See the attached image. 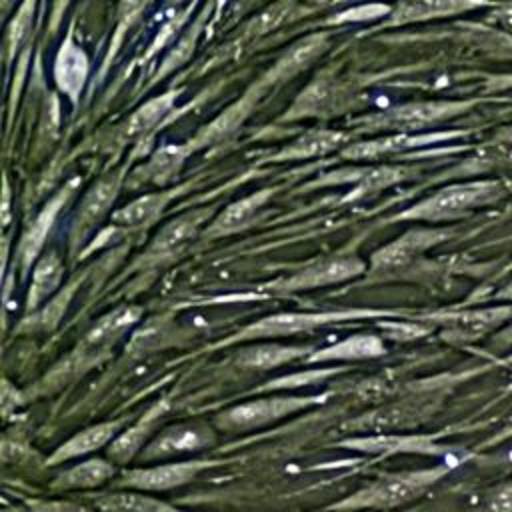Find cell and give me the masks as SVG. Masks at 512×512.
I'll list each match as a JSON object with an SVG mask.
<instances>
[{
  "instance_id": "6da1fadb",
  "label": "cell",
  "mask_w": 512,
  "mask_h": 512,
  "mask_svg": "<svg viewBox=\"0 0 512 512\" xmlns=\"http://www.w3.org/2000/svg\"><path fill=\"white\" fill-rule=\"evenodd\" d=\"M450 472L448 464H438L418 470H400L386 472L368 482L366 486L334 500L324 506L328 512H392L412 508L410 504L428 494L446 474Z\"/></svg>"
},
{
  "instance_id": "7a4b0ae2",
  "label": "cell",
  "mask_w": 512,
  "mask_h": 512,
  "mask_svg": "<svg viewBox=\"0 0 512 512\" xmlns=\"http://www.w3.org/2000/svg\"><path fill=\"white\" fill-rule=\"evenodd\" d=\"M224 464V460L214 458H190L176 462H158L136 468L122 470L112 482L114 490H136V492H168L172 488L186 486L196 480L202 472Z\"/></svg>"
},
{
  "instance_id": "3957f363",
  "label": "cell",
  "mask_w": 512,
  "mask_h": 512,
  "mask_svg": "<svg viewBox=\"0 0 512 512\" xmlns=\"http://www.w3.org/2000/svg\"><path fill=\"white\" fill-rule=\"evenodd\" d=\"M502 194V184L494 180H476L466 184L448 186L430 198L416 204L412 210L404 212L402 218H416V220H450L458 218L478 206L494 202Z\"/></svg>"
},
{
  "instance_id": "277c9868",
  "label": "cell",
  "mask_w": 512,
  "mask_h": 512,
  "mask_svg": "<svg viewBox=\"0 0 512 512\" xmlns=\"http://www.w3.org/2000/svg\"><path fill=\"white\" fill-rule=\"evenodd\" d=\"M216 440V434L206 424L198 422H184L174 424L158 432L148 446L142 450L140 460L146 464H158L166 458L186 454V452H198L202 448L212 446Z\"/></svg>"
},
{
  "instance_id": "5b68a950",
  "label": "cell",
  "mask_w": 512,
  "mask_h": 512,
  "mask_svg": "<svg viewBox=\"0 0 512 512\" xmlns=\"http://www.w3.org/2000/svg\"><path fill=\"white\" fill-rule=\"evenodd\" d=\"M312 404L310 398H264V400H252L244 402L240 406H234L226 410L222 416H218V426L228 432H244L252 428L266 426L270 422H276L304 406Z\"/></svg>"
},
{
  "instance_id": "8992f818",
  "label": "cell",
  "mask_w": 512,
  "mask_h": 512,
  "mask_svg": "<svg viewBox=\"0 0 512 512\" xmlns=\"http://www.w3.org/2000/svg\"><path fill=\"white\" fill-rule=\"evenodd\" d=\"M468 106H470L468 102H418V104L392 108L382 116H376L372 122L376 126H386V128L416 130V128L434 124L438 120H444L452 114H458Z\"/></svg>"
},
{
  "instance_id": "52a82bcc",
  "label": "cell",
  "mask_w": 512,
  "mask_h": 512,
  "mask_svg": "<svg viewBox=\"0 0 512 512\" xmlns=\"http://www.w3.org/2000/svg\"><path fill=\"white\" fill-rule=\"evenodd\" d=\"M120 474L118 466L108 458H88L82 460L62 472H58L50 490L54 492H70V490H96L106 484H112Z\"/></svg>"
},
{
  "instance_id": "ba28073f",
  "label": "cell",
  "mask_w": 512,
  "mask_h": 512,
  "mask_svg": "<svg viewBox=\"0 0 512 512\" xmlns=\"http://www.w3.org/2000/svg\"><path fill=\"white\" fill-rule=\"evenodd\" d=\"M164 412H166L164 402L154 404L140 420H136L132 426H128L114 438V442L106 450V458L112 460L116 466H124L132 462L136 456H140L142 450L148 446L150 436Z\"/></svg>"
},
{
  "instance_id": "9c48e42d",
  "label": "cell",
  "mask_w": 512,
  "mask_h": 512,
  "mask_svg": "<svg viewBox=\"0 0 512 512\" xmlns=\"http://www.w3.org/2000/svg\"><path fill=\"white\" fill-rule=\"evenodd\" d=\"M122 432V420H112V422H100L94 426H88L74 436H70L64 444H60L48 458V466H58L74 458H82L86 454H92L104 446H110L114 438Z\"/></svg>"
},
{
  "instance_id": "30bf717a",
  "label": "cell",
  "mask_w": 512,
  "mask_h": 512,
  "mask_svg": "<svg viewBox=\"0 0 512 512\" xmlns=\"http://www.w3.org/2000/svg\"><path fill=\"white\" fill-rule=\"evenodd\" d=\"M98 512H190L154 494L136 490H104L86 496Z\"/></svg>"
},
{
  "instance_id": "8fae6325",
  "label": "cell",
  "mask_w": 512,
  "mask_h": 512,
  "mask_svg": "<svg viewBox=\"0 0 512 512\" xmlns=\"http://www.w3.org/2000/svg\"><path fill=\"white\" fill-rule=\"evenodd\" d=\"M340 446L370 454H394V452H436L438 448L424 436H404V434H368L346 438Z\"/></svg>"
},
{
  "instance_id": "7c38bea8",
  "label": "cell",
  "mask_w": 512,
  "mask_h": 512,
  "mask_svg": "<svg viewBox=\"0 0 512 512\" xmlns=\"http://www.w3.org/2000/svg\"><path fill=\"white\" fill-rule=\"evenodd\" d=\"M362 270V264L356 258H330L324 262H318L302 272H298L294 278L286 282L288 288H312L322 284L340 282L344 278H350Z\"/></svg>"
},
{
  "instance_id": "4fadbf2b",
  "label": "cell",
  "mask_w": 512,
  "mask_h": 512,
  "mask_svg": "<svg viewBox=\"0 0 512 512\" xmlns=\"http://www.w3.org/2000/svg\"><path fill=\"white\" fill-rule=\"evenodd\" d=\"M446 236L444 230H412L398 238L396 242L388 244L380 252H376L374 262L378 266H394V264H404L430 244L442 240Z\"/></svg>"
},
{
  "instance_id": "5bb4252c",
  "label": "cell",
  "mask_w": 512,
  "mask_h": 512,
  "mask_svg": "<svg viewBox=\"0 0 512 512\" xmlns=\"http://www.w3.org/2000/svg\"><path fill=\"white\" fill-rule=\"evenodd\" d=\"M86 74H88V60H86L84 52L68 40L60 48L58 58H56V66H54V76H56L58 86L70 98H76L84 80H86Z\"/></svg>"
},
{
  "instance_id": "9a60e30c",
  "label": "cell",
  "mask_w": 512,
  "mask_h": 512,
  "mask_svg": "<svg viewBox=\"0 0 512 512\" xmlns=\"http://www.w3.org/2000/svg\"><path fill=\"white\" fill-rule=\"evenodd\" d=\"M118 184L120 178L118 176H106L104 180H100L82 200L78 216H76V224H74V234L82 236L112 204V200L116 198L118 192Z\"/></svg>"
},
{
  "instance_id": "2e32d148",
  "label": "cell",
  "mask_w": 512,
  "mask_h": 512,
  "mask_svg": "<svg viewBox=\"0 0 512 512\" xmlns=\"http://www.w3.org/2000/svg\"><path fill=\"white\" fill-rule=\"evenodd\" d=\"M508 306L488 308V310H472L462 312L450 318V334L460 340H476L482 334L490 332L494 326H498L506 316H510Z\"/></svg>"
},
{
  "instance_id": "e0dca14e",
  "label": "cell",
  "mask_w": 512,
  "mask_h": 512,
  "mask_svg": "<svg viewBox=\"0 0 512 512\" xmlns=\"http://www.w3.org/2000/svg\"><path fill=\"white\" fill-rule=\"evenodd\" d=\"M72 186H74V182L68 184L64 190H60V192L44 206V210L38 214V218L34 220V224L26 230V234H24V238H22V246H20V256H22L24 266H28V264L32 262V258L36 256V252L40 250V246H42V242H44V238H46V232L50 230L52 220H54L58 208L62 206V202L68 198Z\"/></svg>"
},
{
  "instance_id": "ac0fdd59",
  "label": "cell",
  "mask_w": 512,
  "mask_h": 512,
  "mask_svg": "<svg viewBox=\"0 0 512 512\" xmlns=\"http://www.w3.org/2000/svg\"><path fill=\"white\" fill-rule=\"evenodd\" d=\"M328 318H334L330 314H278L260 320L258 324L250 326L244 334L246 336H282V334H294L300 330H308L312 326L324 324Z\"/></svg>"
},
{
  "instance_id": "d6986e66",
  "label": "cell",
  "mask_w": 512,
  "mask_h": 512,
  "mask_svg": "<svg viewBox=\"0 0 512 512\" xmlns=\"http://www.w3.org/2000/svg\"><path fill=\"white\" fill-rule=\"evenodd\" d=\"M140 310L138 308H120L114 314L106 316L104 320H100L90 334L86 336V346L90 348V352L102 350L106 346H110L112 342H116L120 338V334L132 326L138 318Z\"/></svg>"
},
{
  "instance_id": "ffe728a7",
  "label": "cell",
  "mask_w": 512,
  "mask_h": 512,
  "mask_svg": "<svg viewBox=\"0 0 512 512\" xmlns=\"http://www.w3.org/2000/svg\"><path fill=\"white\" fill-rule=\"evenodd\" d=\"M168 198H170L168 194H146V196L130 202L126 208L118 210L112 218L116 224H124L130 228L144 226L160 214V210L166 206Z\"/></svg>"
},
{
  "instance_id": "44dd1931",
  "label": "cell",
  "mask_w": 512,
  "mask_h": 512,
  "mask_svg": "<svg viewBox=\"0 0 512 512\" xmlns=\"http://www.w3.org/2000/svg\"><path fill=\"white\" fill-rule=\"evenodd\" d=\"M340 140H342L340 132L314 130V132L304 134L296 142H292L290 148H286L278 154V158H308V156L324 154V152L332 150Z\"/></svg>"
},
{
  "instance_id": "7402d4cb",
  "label": "cell",
  "mask_w": 512,
  "mask_h": 512,
  "mask_svg": "<svg viewBox=\"0 0 512 512\" xmlns=\"http://www.w3.org/2000/svg\"><path fill=\"white\" fill-rule=\"evenodd\" d=\"M62 278V262L56 254H48L38 262L32 274V288L28 296V304L36 306L42 298H46Z\"/></svg>"
},
{
  "instance_id": "603a6c76",
  "label": "cell",
  "mask_w": 512,
  "mask_h": 512,
  "mask_svg": "<svg viewBox=\"0 0 512 512\" xmlns=\"http://www.w3.org/2000/svg\"><path fill=\"white\" fill-rule=\"evenodd\" d=\"M382 342L376 336H350L342 340L340 344L324 350L322 354L312 356L314 360H330V358H368L382 354Z\"/></svg>"
},
{
  "instance_id": "cb8c5ba5",
  "label": "cell",
  "mask_w": 512,
  "mask_h": 512,
  "mask_svg": "<svg viewBox=\"0 0 512 512\" xmlns=\"http://www.w3.org/2000/svg\"><path fill=\"white\" fill-rule=\"evenodd\" d=\"M444 138L442 134L436 136H424V138H410V136H392V138H384V140H376V142H362L356 146H350L344 150V156L348 158H378L382 154L394 152V150H402L406 146H414V144H422V142H432Z\"/></svg>"
},
{
  "instance_id": "d4e9b609",
  "label": "cell",
  "mask_w": 512,
  "mask_h": 512,
  "mask_svg": "<svg viewBox=\"0 0 512 512\" xmlns=\"http://www.w3.org/2000/svg\"><path fill=\"white\" fill-rule=\"evenodd\" d=\"M268 198V190H262V192H256L248 198H242L234 204H230L222 214L220 218L214 222V232H230L238 226H242L244 222L250 220V216L256 212V208Z\"/></svg>"
},
{
  "instance_id": "484cf974",
  "label": "cell",
  "mask_w": 512,
  "mask_h": 512,
  "mask_svg": "<svg viewBox=\"0 0 512 512\" xmlns=\"http://www.w3.org/2000/svg\"><path fill=\"white\" fill-rule=\"evenodd\" d=\"M172 100H174V94H164V96L148 100L144 106H140L132 114V118L126 126V134L138 136V134H144L146 130H150L168 112V108L172 106Z\"/></svg>"
},
{
  "instance_id": "4316f807",
  "label": "cell",
  "mask_w": 512,
  "mask_h": 512,
  "mask_svg": "<svg viewBox=\"0 0 512 512\" xmlns=\"http://www.w3.org/2000/svg\"><path fill=\"white\" fill-rule=\"evenodd\" d=\"M476 4H458V2H412L402 4L394 14V22H408V20H422L432 16H448L466 8H474Z\"/></svg>"
},
{
  "instance_id": "83f0119b",
  "label": "cell",
  "mask_w": 512,
  "mask_h": 512,
  "mask_svg": "<svg viewBox=\"0 0 512 512\" xmlns=\"http://www.w3.org/2000/svg\"><path fill=\"white\" fill-rule=\"evenodd\" d=\"M202 220V214H186L180 216L178 220L170 222L158 236H156V250L160 252H168L178 248L180 244H184L190 236H194L198 224Z\"/></svg>"
},
{
  "instance_id": "f1b7e54d",
  "label": "cell",
  "mask_w": 512,
  "mask_h": 512,
  "mask_svg": "<svg viewBox=\"0 0 512 512\" xmlns=\"http://www.w3.org/2000/svg\"><path fill=\"white\" fill-rule=\"evenodd\" d=\"M300 354L298 348H288V346H258L254 350H246L240 356V364L248 368H272L282 362H288Z\"/></svg>"
},
{
  "instance_id": "f546056e",
  "label": "cell",
  "mask_w": 512,
  "mask_h": 512,
  "mask_svg": "<svg viewBox=\"0 0 512 512\" xmlns=\"http://www.w3.org/2000/svg\"><path fill=\"white\" fill-rule=\"evenodd\" d=\"M322 48H324V38H320V36H312V38H308V40L296 44V46L278 62L274 74H278V76H286V74H288V76H290L292 72H296V70H300L302 66H306L316 54H320Z\"/></svg>"
},
{
  "instance_id": "4dcf8cb0",
  "label": "cell",
  "mask_w": 512,
  "mask_h": 512,
  "mask_svg": "<svg viewBox=\"0 0 512 512\" xmlns=\"http://www.w3.org/2000/svg\"><path fill=\"white\" fill-rule=\"evenodd\" d=\"M186 156V148L180 146H166L162 150H158L150 164H148V174L152 176V180L156 182H164L168 178H172V174L180 168L182 160Z\"/></svg>"
},
{
  "instance_id": "1f68e13d",
  "label": "cell",
  "mask_w": 512,
  "mask_h": 512,
  "mask_svg": "<svg viewBox=\"0 0 512 512\" xmlns=\"http://www.w3.org/2000/svg\"><path fill=\"white\" fill-rule=\"evenodd\" d=\"M22 504L28 512H98L92 504L76 502L68 498H44V496H26Z\"/></svg>"
},
{
  "instance_id": "d6a6232c",
  "label": "cell",
  "mask_w": 512,
  "mask_h": 512,
  "mask_svg": "<svg viewBox=\"0 0 512 512\" xmlns=\"http://www.w3.org/2000/svg\"><path fill=\"white\" fill-rule=\"evenodd\" d=\"M406 170L404 168H394V166H380V168H370L364 170L362 176H358V190L356 194H368V192H376L380 188L390 186L392 182L404 178Z\"/></svg>"
},
{
  "instance_id": "836d02e7",
  "label": "cell",
  "mask_w": 512,
  "mask_h": 512,
  "mask_svg": "<svg viewBox=\"0 0 512 512\" xmlns=\"http://www.w3.org/2000/svg\"><path fill=\"white\" fill-rule=\"evenodd\" d=\"M334 100V94H332V90L328 88V86H324V84H314V86H310L304 94H302V98L296 102V106H294V114H316V112H320V110H324V108H328V104Z\"/></svg>"
},
{
  "instance_id": "e575fe53",
  "label": "cell",
  "mask_w": 512,
  "mask_h": 512,
  "mask_svg": "<svg viewBox=\"0 0 512 512\" xmlns=\"http://www.w3.org/2000/svg\"><path fill=\"white\" fill-rule=\"evenodd\" d=\"M468 512H512V480L490 490L472 510Z\"/></svg>"
},
{
  "instance_id": "d590c367",
  "label": "cell",
  "mask_w": 512,
  "mask_h": 512,
  "mask_svg": "<svg viewBox=\"0 0 512 512\" xmlns=\"http://www.w3.org/2000/svg\"><path fill=\"white\" fill-rule=\"evenodd\" d=\"M290 4H276L272 8H268L266 12H262L254 22H252V30L254 34H264L270 28H276L286 16H288Z\"/></svg>"
},
{
  "instance_id": "8d00e7d4",
  "label": "cell",
  "mask_w": 512,
  "mask_h": 512,
  "mask_svg": "<svg viewBox=\"0 0 512 512\" xmlns=\"http://www.w3.org/2000/svg\"><path fill=\"white\" fill-rule=\"evenodd\" d=\"M486 160L496 164H512V130L496 138L486 150Z\"/></svg>"
},
{
  "instance_id": "74e56055",
  "label": "cell",
  "mask_w": 512,
  "mask_h": 512,
  "mask_svg": "<svg viewBox=\"0 0 512 512\" xmlns=\"http://www.w3.org/2000/svg\"><path fill=\"white\" fill-rule=\"evenodd\" d=\"M388 8H384V6H364V8H360V10H350V12H346V14H342L340 16V20H350V18H354V20H358V18H372V16H378V14H384Z\"/></svg>"
},
{
  "instance_id": "f35d334b",
  "label": "cell",
  "mask_w": 512,
  "mask_h": 512,
  "mask_svg": "<svg viewBox=\"0 0 512 512\" xmlns=\"http://www.w3.org/2000/svg\"><path fill=\"white\" fill-rule=\"evenodd\" d=\"M498 298H504V300H512V280L504 286V290L498 292Z\"/></svg>"
},
{
  "instance_id": "ab89813d",
  "label": "cell",
  "mask_w": 512,
  "mask_h": 512,
  "mask_svg": "<svg viewBox=\"0 0 512 512\" xmlns=\"http://www.w3.org/2000/svg\"><path fill=\"white\" fill-rule=\"evenodd\" d=\"M400 512H418V506H412V508H406V510H400Z\"/></svg>"
},
{
  "instance_id": "60d3db41",
  "label": "cell",
  "mask_w": 512,
  "mask_h": 512,
  "mask_svg": "<svg viewBox=\"0 0 512 512\" xmlns=\"http://www.w3.org/2000/svg\"><path fill=\"white\" fill-rule=\"evenodd\" d=\"M318 512H328V510H324V508H322V510H318Z\"/></svg>"
}]
</instances>
